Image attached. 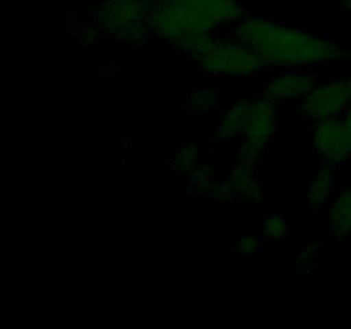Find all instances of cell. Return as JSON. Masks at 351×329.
<instances>
[{
	"mask_svg": "<svg viewBox=\"0 0 351 329\" xmlns=\"http://www.w3.org/2000/svg\"><path fill=\"white\" fill-rule=\"evenodd\" d=\"M332 168L335 167L326 163L315 171V175H312L307 187V204L311 211L326 208L332 199V191L336 187V175Z\"/></svg>",
	"mask_w": 351,
	"mask_h": 329,
	"instance_id": "cell-10",
	"label": "cell"
},
{
	"mask_svg": "<svg viewBox=\"0 0 351 329\" xmlns=\"http://www.w3.org/2000/svg\"><path fill=\"white\" fill-rule=\"evenodd\" d=\"M290 232V223L283 212H267L263 221V236L267 240H281Z\"/></svg>",
	"mask_w": 351,
	"mask_h": 329,
	"instance_id": "cell-14",
	"label": "cell"
},
{
	"mask_svg": "<svg viewBox=\"0 0 351 329\" xmlns=\"http://www.w3.org/2000/svg\"><path fill=\"white\" fill-rule=\"evenodd\" d=\"M208 195L213 199V201H216V202H232V201H235V199H233V192H232V188H230L226 178H225V180H221V178H216L215 184H213L211 188H209Z\"/></svg>",
	"mask_w": 351,
	"mask_h": 329,
	"instance_id": "cell-16",
	"label": "cell"
},
{
	"mask_svg": "<svg viewBox=\"0 0 351 329\" xmlns=\"http://www.w3.org/2000/svg\"><path fill=\"white\" fill-rule=\"evenodd\" d=\"M317 264V249L314 247H304V249L298 252V259H297V266L300 273H308L312 267H315Z\"/></svg>",
	"mask_w": 351,
	"mask_h": 329,
	"instance_id": "cell-18",
	"label": "cell"
},
{
	"mask_svg": "<svg viewBox=\"0 0 351 329\" xmlns=\"http://www.w3.org/2000/svg\"><path fill=\"white\" fill-rule=\"evenodd\" d=\"M351 103V75L317 84L300 103L302 113L311 122L341 117Z\"/></svg>",
	"mask_w": 351,
	"mask_h": 329,
	"instance_id": "cell-5",
	"label": "cell"
},
{
	"mask_svg": "<svg viewBox=\"0 0 351 329\" xmlns=\"http://www.w3.org/2000/svg\"><path fill=\"white\" fill-rule=\"evenodd\" d=\"M261 249V240L259 236L256 235H245L237 242L235 250L240 254L242 257H252L254 254L259 252Z\"/></svg>",
	"mask_w": 351,
	"mask_h": 329,
	"instance_id": "cell-17",
	"label": "cell"
},
{
	"mask_svg": "<svg viewBox=\"0 0 351 329\" xmlns=\"http://www.w3.org/2000/svg\"><path fill=\"white\" fill-rule=\"evenodd\" d=\"M93 24L113 41L141 47L153 36L149 0H101L93 14Z\"/></svg>",
	"mask_w": 351,
	"mask_h": 329,
	"instance_id": "cell-4",
	"label": "cell"
},
{
	"mask_svg": "<svg viewBox=\"0 0 351 329\" xmlns=\"http://www.w3.org/2000/svg\"><path fill=\"white\" fill-rule=\"evenodd\" d=\"M245 134V99L235 101L225 113L213 132V139L218 143L239 139Z\"/></svg>",
	"mask_w": 351,
	"mask_h": 329,
	"instance_id": "cell-11",
	"label": "cell"
},
{
	"mask_svg": "<svg viewBox=\"0 0 351 329\" xmlns=\"http://www.w3.org/2000/svg\"><path fill=\"white\" fill-rule=\"evenodd\" d=\"M215 180H216V175L211 168L197 164V167L192 168V170L187 173L189 192L194 195L208 194L211 185L215 184Z\"/></svg>",
	"mask_w": 351,
	"mask_h": 329,
	"instance_id": "cell-13",
	"label": "cell"
},
{
	"mask_svg": "<svg viewBox=\"0 0 351 329\" xmlns=\"http://www.w3.org/2000/svg\"><path fill=\"white\" fill-rule=\"evenodd\" d=\"M230 38L256 48L269 69H312L345 57L335 40L264 16H243L230 27Z\"/></svg>",
	"mask_w": 351,
	"mask_h": 329,
	"instance_id": "cell-1",
	"label": "cell"
},
{
	"mask_svg": "<svg viewBox=\"0 0 351 329\" xmlns=\"http://www.w3.org/2000/svg\"><path fill=\"white\" fill-rule=\"evenodd\" d=\"M175 170L178 173L187 175L192 168H195L199 164V146L194 143H187L182 147H178V151L175 153L173 161H171Z\"/></svg>",
	"mask_w": 351,
	"mask_h": 329,
	"instance_id": "cell-15",
	"label": "cell"
},
{
	"mask_svg": "<svg viewBox=\"0 0 351 329\" xmlns=\"http://www.w3.org/2000/svg\"><path fill=\"white\" fill-rule=\"evenodd\" d=\"M311 141L315 153L331 167H339L351 160V146L348 134L343 125L341 117H331L312 122Z\"/></svg>",
	"mask_w": 351,
	"mask_h": 329,
	"instance_id": "cell-6",
	"label": "cell"
},
{
	"mask_svg": "<svg viewBox=\"0 0 351 329\" xmlns=\"http://www.w3.org/2000/svg\"><path fill=\"white\" fill-rule=\"evenodd\" d=\"M245 16L240 0H149L153 36L189 55L219 27Z\"/></svg>",
	"mask_w": 351,
	"mask_h": 329,
	"instance_id": "cell-2",
	"label": "cell"
},
{
	"mask_svg": "<svg viewBox=\"0 0 351 329\" xmlns=\"http://www.w3.org/2000/svg\"><path fill=\"white\" fill-rule=\"evenodd\" d=\"M341 7L346 10V12L351 14V0H341Z\"/></svg>",
	"mask_w": 351,
	"mask_h": 329,
	"instance_id": "cell-21",
	"label": "cell"
},
{
	"mask_svg": "<svg viewBox=\"0 0 351 329\" xmlns=\"http://www.w3.org/2000/svg\"><path fill=\"white\" fill-rule=\"evenodd\" d=\"M317 84V75L311 69H288L267 79L264 95L278 103L285 99H304Z\"/></svg>",
	"mask_w": 351,
	"mask_h": 329,
	"instance_id": "cell-7",
	"label": "cell"
},
{
	"mask_svg": "<svg viewBox=\"0 0 351 329\" xmlns=\"http://www.w3.org/2000/svg\"><path fill=\"white\" fill-rule=\"evenodd\" d=\"M189 58L195 62L199 71L206 75H223V77H250L266 69V64L250 45L237 41L233 38L211 36L199 48H195Z\"/></svg>",
	"mask_w": 351,
	"mask_h": 329,
	"instance_id": "cell-3",
	"label": "cell"
},
{
	"mask_svg": "<svg viewBox=\"0 0 351 329\" xmlns=\"http://www.w3.org/2000/svg\"><path fill=\"white\" fill-rule=\"evenodd\" d=\"M98 33L99 31L96 29V26L93 24V26H82L81 29L77 31V36L79 40H81V43L89 45V43H95V41L98 40Z\"/></svg>",
	"mask_w": 351,
	"mask_h": 329,
	"instance_id": "cell-19",
	"label": "cell"
},
{
	"mask_svg": "<svg viewBox=\"0 0 351 329\" xmlns=\"http://www.w3.org/2000/svg\"><path fill=\"white\" fill-rule=\"evenodd\" d=\"M329 235L335 240L351 236V184L343 187L328 206Z\"/></svg>",
	"mask_w": 351,
	"mask_h": 329,
	"instance_id": "cell-9",
	"label": "cell"
},
{
	"mask_svg": "<svg viewBox=\"0 0 351 329\" xmlns=\"http://www.w3.org/2000/svg\"><path fill=\"white\" fill-rule=\"evenodd\" d=\"M219 101V93L211 88L195 89V91L189 93L187 101H185V108L192 115H206L211 110L216 108Z\"/></svg>",
	"mask_w": 351,
	"mask_h": 329,
	"instance_id": "cell-12",
	"label": "cell"
},
{
	"mask_svg": "<svg viewBox=\"0 0 351 329\" xmlns=\"http://www.w3.org/2000/svg\"><path fill=\"white\" fill-rule=\"evenodd\" d=\"M230 188L233 192V199L243 202H257L261 201L264 194L263 182L257 177L256 168L249 164L237 163L235 168L226 177Z\"/></svg>",
	"mask_w": 351,
	"mask_h": 329,
	"instance_id": "cell-8",
	"label": "cell"
},
{
	"mask_svg": "<svg viewBox=\"0 0 351 329\" xmlns=\"http://www.w3.org/2000/svg\"><path fill=\"white\" fill-rule=\"evenodd\" d=\"M341 120H343V125H345V129H346V134H348L350 146H351V103H350L348 108L345 110V113L341 115Z\"/></svg>",
	"mask_w": 351,
	"mask_h": 329,
	"instance_id": "cell-20",
	"label": "cell"
}]
</instances>
